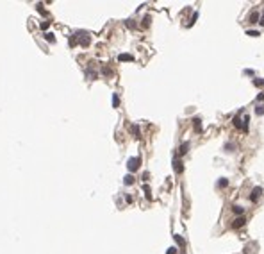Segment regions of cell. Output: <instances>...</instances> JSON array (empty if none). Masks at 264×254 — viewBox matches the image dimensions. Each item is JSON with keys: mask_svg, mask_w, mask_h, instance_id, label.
<instances>
[{"mask_svg": "<svg viewBox=\"0 0 264 254\" xmlns=\"http://www.w3.org/2000/svg\"><path fill=\"white\" fill-rule=\"evenodd\" d=\"M261 195H262V188H261V186H255V188H253L252 192H250V195H248L250 202H257Z\"/></svg>", "mask_w": 264, "mask_h": 254, "instance_id": "6da1fadb", "label": "cell"}, {"mask_svg": "<svg viewBox=\"0 0 264 254\" xmlns=\"http://www.w3.org/2000/svg\"><path fill=\"white\" fill-rule=\"evenodd\" d=\"M139 157H130V159H129V163H127V168H129V170L130 172H136V170H138V168H139Z\"/></svg>", "mask_w": 264, "mask_h": 254, "instance_id": "7a4b0ae2", "label": "cell"}, {"mask_svg": "<svg viewBox=\"0 0 264 254\" xmlns=\"http://www.w3.org/2000/svg\"><path fill=\"white\" fill-rule=\"evenodd\" d=\"M245 224H246V218H245V217H237L234 222H232V227H234V229H239V227H243Z\"/></svg>", "mask_w": 264, "mask_h": 254, "instance_id": "3957f363", "label": "cell"}, {"mask_svg": "<svg viewBox=\"0 0 264 254\" xmlns=\"http://www.w3.org/2000/svg\"><path fill=\"white\" fill-rule=\"evenodd\" d=\"M173 168H175V172H177V174H180V172L184 170V166H182V163H180V159H177V157H175V159H173Z\"/></svg>", "mask_w": 264, "mask_h": 254, "instance_id": "277c9868", "label": "cell"}, {"mask_svg": "<svg viewBox=\"0 0 264 254\" xmlns=\"http://www.w3.org/2000/svg\"><path fill=\"white\" fill-rule=\"evenodd\" d=\"M232 211H234L236 215L243 217V213H245V208H243V206H239V204H234V206H232Z\"/></svg>", "mask_w": 264, "mask_h": 254, "instance_id": "5b68a950", "label": "cell"}, {"mask_svg": "<svg viewBox=\"0 0 264 254\" xmlns=\"http://www.w3.org/2000/svg\"><path fill=\"white\" fill-rule=\"evenodd\" d=\"M259 18H261V14H259L257 11H253V13L250 14V18H248V22H250V23H257V22H259Z\"/></svg>", "mask_w": 264, "mask_h": 254, "instance_id": "8992f818", "label": "cell"}, {"mask_svg": "<svg viewBox=\"0 0 264 254\" xmlns=\"http://www.w3.org/2000/svg\"><path fill=\"white\" fill-rule=\"evenodd\" d=\"M193 124H195V131H196V133L202 131V120H200L198 116H196V118H193Z\"/></svg>", "mask_w": 264, "mask_h": 254, "instance_id": "52a82bcc", "label": "cell"}, {"mask_svg": "<svg viewBox=\"0 0 264 254\" xmlns=\"http://www.w3.org/2000/svg\"><path fill=\"white\" fill-rule=\"evenodd\" d=\"M130 131H132V136H134V138H139V136H141V134H139V127H138V125H132V127H130Z\"/></svg>", "mask_w": 264, "mask_h": 254, "instance_id": "ba28073f", "label": "cell"}, {"mask_svg": "<svg viewBox=\"0 0 264 254\" xmlns=\"http://www.w3.org/2000/svg\"><path fill=\"white\" fill-rule=\"evenodd\" d=\"M232 124H234V127H236V129H241V127H243V124H241V118H239V116H234Z\"/></svg>", "mask_w": 264, "mask_h": 254, "instance_id": "9c48e42d", "label": "cell"}, {"mask_svg": "<svg viewBox=\"0 0 264 254\" xmlns=\"http://www.w3.org/2000/svg\"><path fill=\"white\" fill-rule=\"evenodd\" d=\"M218 186H219V188H225V186H228V179H225V177L218 179Z\"/></svg>", "mask_w": 264, "mask_h": 254, "instance_id": "30bf717a", "label": "cell"}, {"mask_svg": "<svg viewBox=\"0 0 264 254\" xmlns=\"http://www.w3.org/2000/svg\"><path fill=\"white\" fill-rule=\"evenodd\" d=\"M118 59H120V61H132L134 57H132L130 54H120V56H118Z\"/></svg>", "mask_w": 264, "mask_h": 254, "instance_id": "8fae6325", "label": "cell"}, {"mask_svg": "<svg viewBox=\"0 0 264 254\" xmlns=\"http://www.w3.org/2000/svg\"><path fill=\"white\" fill-rule=\"evenodd\" d=\"M248 122H250V116H245V118H243V127H241L245 133L248 131Z\"/></svg>", "mask_w": 264, "mask_h": 254, "instance_id": "7c38bea8", "label": "cell"}, {"mask_svg": "<svg viewBox=\"0 0 264 254\" xmlns=\"http://www.w3.org/2000/svg\"><path fill=\"white\" fill-rule=\"evenodd\" d=\"M187 150H189V143H187V141H184V143L180 145V154H186Z\"/></svg>", "mask_w": 264, "mask_h": 254, "instance_id": "4fadbf2b", "label": "cell"}, {"mask_svg": "<svg viewBox=\"0 0 264 254\" xmlns=\"http://www.w3.org/2000/svg\"><path fill=\"white\" fill-rule=\"evenodd\" d=\"M112 106H114V108H118V106H120V97H118V95H112Z\"/></svg>", "mask_w": 264, "mask_h": 254, "instance_id": "5bb4252c", "label": "cell"}, {"mask_svg": "<svg viewBox=\"0 0 264 254\" xmlns=\"http://www.w3.org/2000/svg\"><path fill=\"white\" fill-rule=\"evenodd\" d=\"M123 183H125V184H132V183H134V177H132V175H125Z\"/></svg>", "mask_w": 264, "mask_h": 254, "instance_id": "9a60e30c", "label": "cell"}, {"mask_svg": "<svg viewBox=\"0 0 264 254\" xmlns=\"http://www.w3.org/2000/svg\"><path fill=\"white\" fill-rule=\"evenodd\" d=\"M255 115H264V106H257V108H255Z\"/></svg>", "mask_w": 264, "mask_h": 254, "instance_id": "2e32d148", "label": "cell"}, {"mask_svg": "<svg viewBox=\"0 0 264 254\" xmlns=\"http://www.w3.org/2000/svg\"><path fill=\"white\" fill-rule=\"evenodd\" d=\"M173 238H175V242L178 243V245H184V238H182V236H178V235H175Z\"/></svg>", "mask_w": 264, "mask_h": 254, "instance_id": "e0dca14e", "label": "cell"}, {"mask_svg": "<svg viewBox=\"0 0 264 254\" xmlns=\"http://www.w3.org/2000/svg\"><path fill=\"white\" fill-rule=\"evenodd\" d=\"M246 34L252 36V38H257V36H259V30H246Z\"/></svg>", "mask_w": 264, "mask_h": 254, "instance_id": "ac0fdd59", "label": "cell"}, {"mask_svg": "<svg viewBox=\"0 0 264 254\" xmlns=\"http://www.w3.org/2000/svg\"><path fill=\"white\" fill-rule=\"evenodd\" d=\"M148 23H150V16H145L143 18V27H148Z\"/></svg>", "mask_w": 264, "mask_h": 254, "instance_id": "d6986e66", "label": "cell"}, {"mask_svg": "<svg viewBox=\"0 0 264 254\" xmlns=\"http://www.w3.org/2000/svg\"><path fill=\"white\" fill-rule=\"evenodd\" d=\"M145 195H146V199H152V193H150V188H148V186H145Z\"/></svg>", "mask_w": 264, "mask_h": 254, "instance_id": "ffe728a7", "label": "cell"}, {"mask_svg": "<svg viewBox=\"0 0 264 254\" xmlns=\"http://www.w3.org/2000/svg\"><path fill=\"white\" fill-rule=\"evenodd\" d=\"M225 150H227V152H232V150H234V145H232V143H227V145H225Z\"/></svg>", "mask_w": 264, "mask_h": 254, "instance_id": "44dd1931", "label": "cell"}, {"mask_svg": "<svg viewBox=\"0 0 264 254\" xmlns=\"http://www.w3.org/2000/svg\"><path fill=\"white\" fill-rule=\"evenodd\" d=\"M253 84H255V86H262V84H264V79H255V81H253Z\"/></svg>", "mask_w": 264, "mask_h": 254, "instance_id": "7402d4cb", "label": "cell"}, {"mask_svg": "<svg viewBox=\"0 0 264 254\" xmlns=\"http://www.w3.org/2000/svg\"><path fill=\"white\" fill-rule=\"evenodd\" d=\"M243 73H245V75H253V73H255V72H253V70H248V68H246V70L243 72Z\"/></svg>", "mask_w": 264, "mask_h": 254, "instance_id": "603a6c76", "label": "cell"}, {"mask_svg": "<svg viewBox=\"0 0 264 254\" xmlns=\"http://www.w3.org/2000/svg\"><path fill=\"white\" fill-rule=\"evenodd\" d=\"M166 254H177V249L175 247H171V249H168V252Z\"/></svg>", "mask_w": 264, "mask_h": 254, "instance_id": "cb8c5ba5", "label": "cell"}, {"mask_svg": "<svg viewBox=\"0 0 264 254\" xmlns=\"http://www.w3.org/2000/svg\"><path fill=\"white\" fill-rule=\"evenodd\" d=\"M148 177H150V174L145 172V174H143V181H148Z\"/></svg>", "mask_w": 264, "mask_h": 254, "instance_id": "d4e9b609", "label": "cell"}, {"mask_svg": "<svg viewBox=\"0 0 264 254\" xmlns=\"http://www.w3.org/2000/svg\"><path fill=\"white\" fill-rule=\"evenodd\" d=\"M196 18H198V13H195V14H193V18H191V23H195V20H196ZM191 23H189V25H191Z\"/></svg>", "mask_w": 264, "mask_h": 254, "instance_id": "484cf974", "label": "cell"}, {"mask_svg": "<svg viewBox=\"0 0 264 254\" xmlns=\"http://www.w3.org/2000/svg\"><path fill=\"white\" fill-rule=\"evenodd\" d=\"M45 38H47L48 41H54V36H52V34H45Z\"/></svg>", "mask_w": 264, "mask_h": 254, "instance_id": "4316f807", "label": "cell"}, {"mask_svg": "<svg viewBox=\"0 0 264 254\" xmlns=\"http://www.w3.org/2000/svg\"><path fill=\"white\" fill-rule=\"evenodd\" d=\"M125 23H127V27H134V22H130V20H127Z\"/></svg>", "mask_w": 264, "mask_h": 254, "instance_id": "83f0119b", "label": "cell"}, {"mask_svg": "<svg viewBox=\"0 0 264 254\" xmlns=\"http://www.w3.org/2000/svg\"><path fill=\"white\" fill-rule=\"evenodd\" d=\"M257 100H264V93H259V95H257Z\"/></svg>", "mask_w": 264, "mask_h": 254, "instance_id": "f1b7e54d", "label": "cell"}, {"mask_svg": "<svg viewBox=\"0 0 264 254\" xmlns=\"http://www.w3.org/2000/svg\"><path fill=\"white\" fill-rule=\"evenodd\" d=\"M261 25L264 27V13H262V16H261Z\"/></svg>", "mask_w": 264, "mask_h": 254, "instance_id": "f546056e", "label": "cell"}]
</instances>
